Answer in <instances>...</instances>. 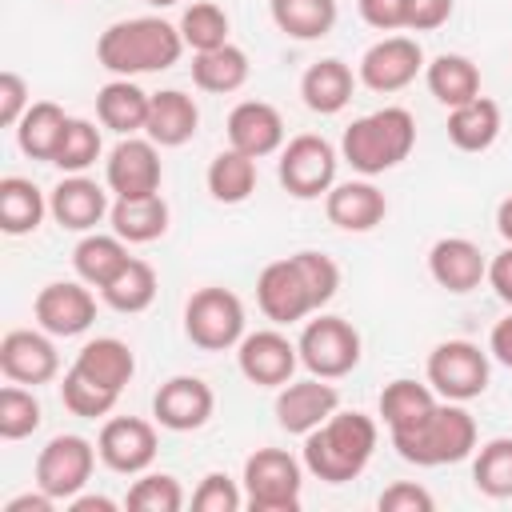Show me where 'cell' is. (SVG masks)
I'll return each mask as SVG.
<instances>
[{"mask_svg":"<svg viewBox=\"0 0 512 512\" xmlns=\"http://www.w3.org/2000/svg\"><path fill=\"white\" fill-rule=\"evenodd\" d=\"M184 332L204 352H228L244 340V304L228 288H196L184 304Z\"/></svg>","mask_w":512,"mask_h":512,"instance_id":"cell-6","label":"cell"},{"mask_svg":"<svg viewBox=\"0 0 512 512\" xmlns=\"http://www.w3.org/2000/svg\"><path fill=\"white\" fill-rule=\"evenodd\" d=\"M72 368L84 372L88 380L112 388V392H124V384H128L132 372H136V356H132V348H128L124 340H116V336H96V340H88V344L76 352Z\"/></svg>","mask_w":512,"mask_h":512,"instance_id":"cell-27","label":"cell"},{"mask_svg":"<svg viewBox=\"0 0 512 512\" xmlns=\"http://www.w3.org/2000/svg\"><path fill=\"white\" fill-rule=\"evenodd\" d=\"M96 448L84 436H52L36 456V488H44L52 500H72L84 492L96 468Z\"/></svg>","mask_w":512,"mask_h":512,"instance_id":"cell-10","label":"cell"},{"mask_svg":"<svg viewBox=\"0 0 512 512\" xmlns=\"http://www.w3.org/2000/svg\"><path fill=\"white\" fill-rule=\"evenodd\" d=\"M428 384L440 400H476L488 388V356L472 340H444L428 356Z\"/></svg>","mask_w":512,"mask_h":512,"instance_id":"cell-9","label":"cell"},{"mask_svg":"<svg viewBox=\"0 0 512 512\" xmlns=\"http://www.w3.org/2000/svg\"><path fill=\"white\" fill-rule=\"evenodd\" d=\"M228 148L260 160L272 156L276 148H284V116L268 104V100H240L228 112Z\"/></svg>","mask_w":512,"mask_h":512,"instance_id":"cell-20","label":"cell"},{"mask_svg":"<svg viewBox=\"0 0 512 512\" xmlns=\"http://www.w3.org/2000/svg\"><path fill=\"white\" fill-rule=\"evenodd\" d=\"M324 212L336 228L344 232H372L384 216H388V200L376 184L368 180H348V184H332L324 196Z\"/></svg>","mask_w":512,"mask_h":512,"instance_id":"cell-23","label":"cell"},{"mask_svg":"<svg viewBox=\"0 0 512 512\" xmlns=\"http://www.w3.org/2000/svg\"><path fill=\"white\" fill-rule=\"evenodd\" d=\"M352 88H356V76L344 60L328 56V60H316L304 76H300V96L312 112L320 116H336L348 100H352Z\"/></svg>","mask_w":512,"mask_h":512,"instance_id":"cell-28","label":"cell"},{"mask_svg":"<svg viewBox=\"0 0 512 512\" xmlns=\"http://www.w3.org/2000/svg\"><path fill=\"white\" fill-rule=\"evenodd\" d=\"M500 136V104L488 96H476L460 108H448V140L460 152H484Z\"/></svg>","mask_w":512,"mask_h":512,"instance_id":"cell-29","label":"cell"},{"mask_svg":"<svg viewBox=\"0 0 512 512\" xmlns=\"http://www.w3.org/2000/svg\"><path fill=\"white\" fill-rule=\"evenodd\" d=\"M112 232L128 244H152L168 232V204L160 192H148V196H116L112 212Z\"/></svg>","mask_w":512,"mask_h":512,"instance_id":"cell-26","label":"cell"},{"mask_svg":"<svg viewBox=\"0 0 512 512\" xmlns=\"http://www.w3.org/2000/svg\"><path fill=\"white\" fill-rule=\"evenodd\" d=\"M376 420L364 412H332L304 436V468L324 484L356 480L376 452Z\"/></svg>","mask_w":512,"mask_h":512,"instance_id":"cell-2","label":"cell"},{"mask_svg":"<svg viewBox=\"0 0 512 512\" xmlns=\"http://www.w3.org/2000/svg\"><path fill=\"white\" fill-rule=\"evenodd\" d=\"M296 348H300V364L320 380H340L360 364V332L344 316L308 320Z\"/></svg>","mask_w":512,"mask_h":512,"instance_id":"cell-7","label":"cell"},{"mask_svg":"<svg viewBox=\"0 0 512 512\" xmlns=\"http://www.w3.org/2000/svg\"><path fill=\"white\" fill-rule=\"evenodd\" d=\"M44 212H48V200L32 180H24V176H4L0 180V228L8 236L36 232Z\"/></svg>","mask_w":512,"mask_h":512,"instance_id":"cell-34","label":"cell"},{"mask_svg":"<svg viewBox=\"0 0 512 512\" xmlns=\"http://www.w3.org/2000/svg\"><path fill=\"white\" fill-rule=\"evenodd\" d=\"M244 80H248V56L236 44H220V48H208V52L192 56V84L200 92L228 96V92L244 88Z\"/></svg>","mask_w":512,"mask_h":512,"instance_id":"cell-33","label":"cell"},{"mask_svg":"<svg viewBox=\"0 0 512 512\" xmlns=\"http://www.w3.org/2000/svg\"><path fill=\"white\" fill-rule=\"evenodd\" d=\"M436 404H440V396H436L432 384H416V380H404V376L384 384V392H380V416H384L392 436L416 428Z\"/></svg>","mask_w":512,"mask_h":512,"instance_id":"cell-32","label":"cell"},{"mask_svg":"<svg viewBox=\"0 0 512 512\" xmlns=\"http://www.w3.org/2000/svg\"><path fill=\"white\" fill-rule=\"evenodd\" d=\"M68 120H72V116H64L60 104H52V100H32L28 112H24V120L16 124V144H20V152L32 156V160H48V164H52Z\"/></svg>","mask_w":512,"mask_h":512,"instance_id":"cell-31","label":"cell"},{"mask_svg":"<svg viewBox=\"0 0 512 512\" xmlns=\"http://www.w3.org/2000/svg\"><path fill=\"white\" fill-rule=\"evenodd\" d=\"M280 184L296 200L328 196V188L336 184V148L316 132L292 136L280 148Z\"/></svg>","mask_w":512,"mask_h":512,"instance_id":"cell-8","label":"cell"},{"mask_svg":"<svg viewBox=\"0 0 512 512\" xmlns=\"http://www.w3.org/2000/svg\"><path fill=\"white\" fill-rule=\"evenodd\" d=\"M376 508L380 512H432V492L412 484V480H396L380 492Z\"/></svg>","mask_w":512,"mask_h":512,"instance_id":"cell-47","label":"cell"},{"mask_svg":"<svg viewBox=\"0 0 512 512\" xmlns=\"http://www.w3.org/2000/svg\"><path fill=\"white\" fill-rule=\"evenodd\" d=\"M488 284L504 304H512V244L488 260Z\"/></svg>","mask_w":512,"mask_h":512,"instance_id":"cell-51","label":"cell"},{"mask_svg":"<svg viewBox=\"0 0 512 512\" xmlns=\"http://www.w3.org/2000/svg\"><path fill=\"white\" fill-rule=\"evenodd\" d=\"M148 108H152V96L132 84L128 76H116L108 80L100 92H96V116L104 128H112L116 136H136L144 132L148 124Z\"/></svg>","mask_w":512,"mask_h":512,"instance_id":"cell-25","label":"cell"},{"mask_svg":"<svg viewBox=\"0 0 512 512\" xmlns=\"http://www.w3.org/2000/svg\"><path fill=\"white\" fill-rule=\"evenodd\" d=\"M364 24H372L376 32H396L408 28V0H356Z\"/></svg>","mask_w":512,"mask_h":512,"instance_id":"cell-49","label":"cell"},{"mask_svg":"<svg viewBox=\"0 0 512 512\" xmlns=\"http://www.w3.org/2000/svg\"><path fill=\"white\" fill-rule=\"evenodd\" d=\"M196 124H200V108L188 92L180 88H164L152 96V108H148V140L160 144V148H180L196 136Z\"/></svg>","mask_w":512,"mask_h":512,"instance_id":"cell-24","label":"cell"},{"mask_svg":"<svg viewBox=\"0 0 512 512\" xmlns=\"http://www.w3.org/2000/svg\"><path fill=\"white\" fill-rule=\"evenodd\" d=\"M452 16V0H408V28L432 32Z\"/></svg>","mask_w":512,"mask_h":512,"instance_id":"cell-50","label":"cell"},{"mask_svg":"<svg viewBox=\"0 0 512 512\" xmlns=\"http://www.w3.org/2000/svg\"><path fill=\"white\" fill-rule=\"evenodd\" d=\"M40 428V400L24 384H4L0 388V436L4 440H24Z\"/></svg>","mask_w":512,"mask_h":512,"instance_id":"cell-43","label":"cell"},{"mask_svg":"<svg viewBox=\"0 0 512 512\" xmlns=\"http://www.w3.org/2000/svg\"><path fill=\"white\" fill-rule=\"evenodd\" d=\"M0 372L16 384H48L60 372V356L56 344L48 340V332H32V328H12L0 340Z\"/></svg>","mask_w":512,"mask_h":512,"instance_id":"cell-18","label":"cell"},{"mask_svg":"<svg viewBox=\"0 0 512 512\" xmlns=\"http://www.w3.org/2000/svg\"><path fill=\"white\" fill-rule=\"evenodd\" d=\"M416 144V120L408 108H380V112H368L360 120H352L344 128V140H340V152L344 160L360 172V176H380L388 168H396L400 160H408Z\"/></svg>","mask_w":512,"mask_h":512,"instance_id":"cell-3","label":"cell"},{"mask_svg":"<svg viewBox=\"0 0 512 512\" xmlns=\"http://www.w3.org/2000/svg\"><path fill=\"white\" fill-rule=\"evenodd\" d=\"M488 352H492L504 368H512V316L496 320V328H492V336H488Z\"/></svg>","mask_w":512,"mask_h":512,"instance_id":"cell-52","label":"cell"},{"mask_svg":"<svg viewBox=\"0 0 512 512\" xmlns=\"http://www.w3.org/2000/svg\"><path fill=\"white\" fill-rule=\"evenodd\" d=\"M48 212H52V220H56L60 228H68V232H92V228L112 212V204H108V192H104L96 180H88L84 172H68V176L52 188Z\"/></svg>","mask_w":512,"mask_h":512,"instance_id":"cell-21","label":"cell"},{"mask_svg":"<svg viewBox=\"0 0 512 512\" xmlns=\"http://www.w3.org/2000/svg\"><path fill=\"white\" fill-rule=\"evenodd\" d=\"M160 144H152L148 136H120V144L108 152V168L104 180L116 196H148L160 192Z\"/></svg>","mask_w":512,"mask_h":512,"instance_id":"cell-15","label":"cell"},{"mask_svg":"<svg viewBox=\"0 0 512 512\" xmlns=\"http://www.w3.org/2000/svg\"><path fill=\"white\" fill-rule=\"evenodd\" d=\"M424 68V52L412 36H384L360 56V84L372 92H400Z\"/></svg>","mask_w":512,"mask_h":512,"instance_id":"cell-13","label":"cell"},{"mask_svg":"<svg viewBox=\"0 0 512 512\" xmlns=\"http://www.w3.org/2000/svg\"><path fill=\"white\" fill-rule=\"evenodd\" d=\"M424 80H428V92L444 104V108H460L468 100L480 96V68L460 56V52H444L436 56L428 68H424Z\"/></svg>","mask_w":512,"mask_h":512,"instance_id":"cell-30","label":"cell"},{"mask_svg":"<svg viewBox=\"0 0 512 512\" xmlns=\"http://www.w3.org/2000/svg\"><path fill=\"white\" fill-rule=\"evenodd\" d=\"M180 36H184V48H192V52L220 48V44H228V12L212 0H196L180 16Z\"/></svg>","mask_w":512,"mask_h":512,"instance_id":"cell-40","label":"cell"},{"mask_svg":"<svg viewBox=\"0 0 512 512\" xmlns=\"http://www.w3.org/2000/svg\"><path fill=\"white\" fill-rule=\"evenodd\" d=\"M336 408H340V392L320 376L288 380L276 396V420L284 432H296V436H308L312 428H320Z\"/></svg>","mask_w":512,"mask_h":512,"instance_id":"cell-19","label":"cell"},{"mask_svg":"<svg viewBox=\"0 0 512 512\" xmlns=\"http://www.w3.org/2000/svg\"><path fill=\"white\" fill-rule=\"evenodd\" d=\"M240 504H244V488L224 472H208L200 480V488L192 492V508L196 512H236Z\"/></svg>","mask_w":512,"mask_h":512,"instance_id":"cell-46","label":"cell"},{"mask_svg":"<svg viewBox=\"0 0 512 512\" xmlns=\"http://www.w3.org/2000/svg\"><path fill=\"white\" fill-rule=\"evenodd\" d=\"M472 480L492 500H512V436L488 440L472 460Z\"/></svg>","mask_w":512,"mask_h":512,"instance_id":"cell-39","label":"cell"},{"mask_svg":"<svg viewBox=\"0 0 512 512\" xmlns=\"http://www.w3.org/2000/svg\"><path fill=\"white\" fill-rule=\"evenodd\" d=\"M272 20L292 40H320L336 24V0H272Z\"/></svg>","mask_w":512,"mask_h":512,"instance_id":"cell-38","label":"cell"},{"mask_svg":"<svg viewBox=\"0 0 512 512\" xmlns=\"http://www.w3.org/2000/svg\"><path fill=\"white\" fill-rule=\"evenodd\" d=\"M152 8H172V4H180V0H148Z\"/></svg>","mask_w":512,"mask_h":512,"instance_id":"cell-56","label":"cell"},{"mask_svg":"<svg viewBox=\"0 0 512 512\" xmlns=\"http://www.w3.org/2000/svg\"><path fill=\"white\" fill-rule=\"evenodd\" d=\"M128 240H120L116 232L112 236H104V232H84V240L76 244V252H72V268H76V276L88 284V288H104L120 268H124V260H128V248H124Z\"/></svg>","mask_w":512,"mask_h":512,"instance_id":"cell-35","label":"cell"},{"mask_svg":"<svg viewBox=\"0 0 512 512\" xmlns=\"http://www.w3.org/2000/svg\"><path fill=\"white\" fill-rule=\"evenodd\" d=\"M256 304L272 324H296L308 312H316V304H312L292 256L264 264V272L256 276Z\"/></svg>","mask_w":512,"mask_h":512,"instance_id":"cell-17","label":"cell"},{"mask_svg":"<svg viewBox=\"0 0 512 512\" xmlns=\"http://www.w3.org/2000/svg\"><path fill=\"white\" fill-rule=\"evenodd\" d=\"M496 232L512 244V196H504V200H500V208H496Z\"/></svg>","mask_w":512,"mask_h":512,"instance_id":"cell-55","label":"cell"},{"mask_svg":"<svg viewBox=\"0 0 512 512\" xmlns=\"http://www.w3.org/2000/svg\"><path fill=\"white\" fill-rule=\"evenodd\" d=\"M52 496L44 492V488H36V492H24V496H12L8 504H4V512H52Z\"/></svg>","mask_w":512,"mask_h":512,"instance_id":"cell-53","label":"cell"},{"mask_svg":"<svg viewBox=\"0 0 512 512\" xmlns=\"http://www.w3.org/2000/svg\"><path fill=\"white\" fill-rule=\"evenodd\" d=\"M392 448L400 452V460L420 464V468L456 464V460L472 456V448H476V420L456 400H440L416 428L396 432Z\"/></svg>","mask_w":512,"mask_h":512,"instance_id":"cell-4","label":"cell"},{"mask_svg":"<svg viewBox=\"0 0 512 512\" xmlns=\"http://www.w3.org/2000/svg\"><path fill=\"white\" fill-rule=\"evenodd\" d=\"M28 84H24V76L20 72H0V124L4 128H16L20 120H24V112H28Z\"/></svg>","mask_w":512,"mask_h":512,"instance_id":"cell-48","label":"cell"},{"mask_svg":"<svg viewBox=\"0 0 512 512\" xmlns=\"http://www.w3.org/2000/svg\"><path fill=\"white\" fill-rule=\"evenodd\" d=\"M68 508L72 512H116V504L108 496H72Z\"/></svg>","mask_w":512,"mask_h":512,"instance_id":"cell-54","label":"cell"},{"mask_svg":"<svg viewBox=\"0 0 512 512\" xmlns=\"http://www.w3.org/2000/svg\"><path fill=\"white\" fill-rule=\"evenodd\" d=\"M208 192L220 204H244L256 192V160L236 148L216 152L208 164Z\"/></svg>","mask_w":512,"mask_h":512,"instance_id":"cell-36","label":"cell"},{"mask_svg":"<svg viewBox=\"0 0 512 512\" xmlns=\"http://www.w3.org/2000/svg\"><path fill=\"white\" fill-rule=\"evenodd\" d=\"M184 36L180 24H168L160 16H132L116 20L100 32L96 40V60L112 76H144V72H164L180 60Z\"/></svg>","mask_w":512,"mask_h":512,"instance_id":"cell-1","label":"cell"},{"mask_svg":"<svg viewBox=\"0 0 512 512\" xmlns=\"http://www.w3.org/2000/svg\"><path fill=\"white\" fill-rule=\"evenodd\" d=\"M124 504H128L132 512H180V508H184V488H180V480L168 476V472H148V476H140V480L128 488Z\"/></svg>","mask_w":512,"mask_h":512,"instance_id":"cell-44","label":"cell"},{"mask_svg":"<svg viewBox=\"0 0 512 512\" xmlns=\"http://www.w3.org/2000/svg\"><path fill=\"white\" fill-rule=\"evenodd\" d=\"M32 316L48 336H80L96 320V296L84 288V280H52L36 292Z\"/></svg>","mask_w":512,"mask_h":512,"instance_id":"cell-11","label":"cell"},{"mask_svg":"<svg viewBox=\"0 0 512 512\" xmlns=\"http://www.w3.org/2000/svg\"><path fill=\"white\" fill-rule=\"evenodd\" d=\"M244 504L252 512H296L300 508V460L284 448H256L244 460Z\"/></svg>","mask_w":512,"mask_h":512,"instance_id":"cell-5","label":"cell"},{"mask_svg":"<svg viewBox=\"0 0 512 512\" xmlns=\"http://www.w3.org/2000/svg\"><path fill=\"white\" fill-rule=\"evenodd\" d=\"M212 408H216V396H212V388L200 376H172L152 396V416L168 432H196V428H204Z\"/></svg>","mask_w":512,"mask_h":512,"instance_id":"cell-16","label":"cell"},{"mask_svg":"<svg viewBox=\"0 0 512 512\" xmlns=\"http://www.w3.org/2000/svg\"><path fill=\"white\" fill-rule=\"evenodd\" d=\"M60 400H64V408H68L72 416L96 420V416H108V412L116 408L120 392H112V388H104V384L88 380L84 372L68 368V372H64V384H60Z\"/></svg>","mask_w":512,"mask_h":512,"instance_id":"cell-41","label":"cell"},{"mask_svg":"<svg viewBox=\"0 0 512 512\" xmlns=\"http://www.w3.org/2000/svg\"><path fill=\"white\" fill-rule=\"evenodd\" d=\"M104 304L116 308V312H144L152 300H156V268L148 260H136L128 256L124 268L100 288Z\"/></svg>","mask_w":512,"mask_h":512,"instance_id":"cell-37","label":"cell"},{"mask_svg":"<svg viewBox=\"0 0 512 512\" xmlns=\"http://www.w3.org/2000/svg\"><path fill=\"white\" fill-rule=\"evenodd\" d=\"M96 160H100V128H96L92 120L72 116L68 128H64V136H60V148H56L52 164H56L60 172H84V168H92Z\"/></svg>","mask_w":512,"mask_h":512,"instance_id":"cell-42","label":"cell"},{"mask_svg":"<svg viewBox=\"0 0 512 512\" xmlns=\"http://www.w3.org/2000/svg\"><path fill=\"white\" fill-rule=\"evenodd\" d=\"M428 272L448 292H472V288H480V280H488V260L472 240L444 236L428 252Z\"/></svg>","mask_w":512,"mask_h":512,"instance_id":"cell-22","label":"cell"},{"mask_svg":"<svg viewBox=\"0 0 512 512\" xmlns=\"http://www.w3.org/2000/svg\"><path fill=\"white\" fill-rule=\"evenodd\" d=\"M96 452L112 472L136 476L156 460V428L140 416H112L96 436Z\"/></svg>","mask_w":512,"mask_h":512,"instance_id":"cell-14","label":"cell"},{"mask_svg":"<svg viewBox=\"0 0 512 512\" xmlns=\"http://www.w3.org/2000/svg\"><path fill=\"white\" fill-rule=\"evenodd\" d=\"M236 364H240L244 380H252L256 388H284L300 364V348L284 332L260 328L236 344Z\"/></svg>","mask_w":512,"mask_h":512,"instance_id":"cell-12","label":"cell"},{"mask_svg":"<svg viewBox=\"0 0 512 512\" xmlns=\"http://www.w3.org/2000/svg\"><path fill=\"white\" fill-rule=\"evenodd\" d=\"M292 264H296V272H300V280H304V288H308V296H312V304H316V312H320V308L336 296V288H340V268H336V260L324 256V252L304 248V252H292Z\"/></svg>","mask_w":512,"mask_h":512,"instance_id":"cell-45","label":"cell"}]
</instances>
